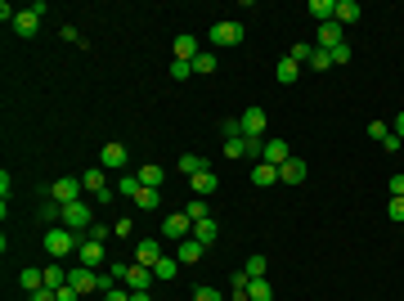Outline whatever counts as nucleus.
Wrapping results in <instances>:
<instances>
[{
    "mask_svg": "<svg viewBox=\"0 0 404 301\" xmlns=\"http://www.w3.org/2000/svg\"><path fill=\"white\" fill-rule=\"evenodd\" d=\"M305 9H310V18H319V23H333V0H310V5H305Z\"/></svg>",
    "mask_w": 404,
    "mask_h": 301,
    "instance_id": "31",
    "label": "nucleus"
},
{
    "mask_svg": "<svg viewBox=\"0 0 404 301\" xmlns=\"http://www.w3.org/2000/svg\"><path fill=\"white\" fill-rule=\"evenodd\" d=\"M185 216H189V221H207V216H211V207H207V198H189V207H185Z\"/></svg>",
    "mask_w": 404,
    "mask_h": 301,
    "instance_id": "33",
    "label": "nucleus"
},
{
    "mask_svg": "<svg viewBox=\"0 0 404 301\" xmlns=\"http://www.w3.org/2000/svg\"><path fill=\"white\" fill-rule=\"evenodd\" d=\"M131 301H153V293H131Z\"/></svg>",
    "mask_w": 404,
    "mask_h": 301,
    "instance_id": "53",
    "label": "nucleus"
},
{
    "mask_svg": "<svg viewBox=\"0 0 404 301\" xmlns=\"http://www.w3.org/2000/svg\"><path fill=\"white\" fill-rule=\"evenodd\" d=\"M140 189H144V184H140V175H135V171H121V175H117V198H121V194H126V198H135Z\"/></svg>",
    "mask_w": 404,
    "mask_h": 301,
    "instance_id": "26",
    "label": "nucleus"
},
{
    "mask_svg": "<svg viewBox=\"0 0 404 301\" xmlns=\"http://www.w3.org/2000/svg\"><path fill=\"white\" fill-rule=\"evenodd\" d=\"M287 157H292L287 139H265V144H261V162H269V166H283Z\"/></svg>",
    "mask_w": 404,
    "mask_h": 301,
    "instance_id": "12",
    "label": "nucleus"
},
{
    "mask_svg": "<svg viewBox=\"0 0 404 301\" xmlns=\"http://www.w3.org/2000/svg\"><path fill=\"white\" fill-rule=\"evenodd\" d=\"M369 135H373V139H387L391 126H387V121H369Z\"/></svg>",
    "mask_w": 404,
    "mask_h": 301,
    "instance_id": "48",
    "label": "nucleus"
},
{
    "mask_svg": "<svg viewBox=\"0 0 404 301\" xmlns=\"http://www.w3.org/2000/svg\"><path fill=\"white\" fill-rule=\"evenodd\" d=\"M81 189H85V194H94V198H99V194L108 189V171H103L99 162H94V166H85V171H81Z\"/></svg>",
    "mask_w": 404,
    "mask_h": 301,
    "instance_id": "11",
    "label": "nucleus"
},
{
    "mask_svg": "<svg viewBox=\"0 0 404 301\" xmlns=\"http://www.w3.org/2000/svg\"><path fill=\"white\" fill-rule=\"evenodd\" d=\"M337 45H346V32H342V23H319V50H337Z\"/></svg>",
    "mask_w": 404,
    "mask_h": 301,
    "instance_id": "15",
    "label": "nucleus"
},
{
    "mask_svg": "<svg viewBox=\"0 0 404 301\" xmlns=\"http://www.w3.org/2000/svg\"><path fill=\"white\" fill-rule=\"evenodd\" d=\"M171 54H176V59H185V63H194L202 50H198V41H194V36L185 32V36H176V41H171Z\"/></svg>",
    "mask_w": 404,
    "mask_h": 301,
    "instance_id": "19",
    "label": "nucleus"
},
{
    "mask_svg": "<svg viewBox=\"0 0 404 301\" xmlns=\"http://www.w3.org/2000/svg\"><path fill=\"white\" fill-rule=\"evenodd\" d=\"M225 157H247V139H225Z\"/></svg>",
    "mask_w": 404,
    "mask_h": 301,
    "instance_id": "38",
    "label": "nucleus"
},
{
    "mask_svg": "<svg viewBox=\"0 0 404 301\" xmlns=\"http://www.w3.org/2000/svg\"><path fill=\"white\" fill-rule=\"evenodd\" d=\"M50 198L59 203V207H67V203H81V180H76V175H59V180L50 184Z\"/></svg>",
    "mask_w": 404,
    "mask_h": 301,
    "instance_id": "6",
    "label": "nucleus"
},
{
    "mask_svg": "<svg viewBox=\"0 0 404 301\" xmlns=\"http://www.w3.org/2000/svg\"><path fill=\"white\" fill-rule=\"evenodd\" d=\"M189 194H194V198H207V194H216V171H198V175H189Z\"/></svg>",
    "mask_w": 404,
    "mask_h": 301,
    "instance_id": "16",
    "label": "nucleus"
},
{
    "mask_svg": "<svg viewBox=\"0 0 404 301\" xmlns=\"http://www.w3.org/2000/svg\"><path fill=\"white\" fill-rule=\"evenodd\" d=\"M85 239H94V243H108V239H112V225H90V230H85Z\"/></svg>",
    "mask_w": 404,
    "mask_h": 301,
    "instance_id": "40",
    "label": "nucleus"
},
{
    "mask_svg": "<svg viewBox=\"0 0 404 301\" xmlns=\"http://www.w3.org/2000/svg\"><path fill=\"white\" fill-rule=\"evenodd\" d=\"M391 135H396V139H400V144H404V112H400V117H396V121H391Z\"/></svg>",
    "mask_w": 404,
    "mask_h": 301,
    "instance_id": "51",
    "label": "nucleus"
},
{
    "mask_svg": "<svg viewBox=\"0 0 404 301\" xmlns=\"http://www.w3.org/2000/svg\"><path fill=\"white\" fill-rule=\"evenodd\" d=\"M305 175H310V166H305L301 157H287V162L278 166V184H301Z\"/></svg>",
    "mask_w": 404,
    "mask_h": 301,
    "instance_id": "14",
    "label": "nucleus"
},
{
    "mask_svg": "<svg viewBox=\"0 0 404 301\" xmlns=\"http://www.w3.org/2000/svg\"><path fill=\"white\" fill-rule=\"evenodd\" d=\"M333 18H337V23H355V18H360V5H355V0H337V9H333Z\"/></svg>",
    "mask_w": 404,
    "mask_h": 301,
    "instance_id": "27",
    "label": "nucleus"
},
{
    "mask_svg": "<svg viewBox=\"0 0 404 301\" xmlns=\"http://www.w3.org/2000/svg\"><path fill=\"white\" fill-rule=\"evenodd\" d=\"M59 301H81V293H76V288L67 284V288H59Z\"/></svg>",
    "mask_w": 404,
    "mask_h": 301,
    "instance_id": "52",
    "label": "nucleus"
},
{
    "mask_svg": "<svg viewBox=\"0 0 404 301\" xmlns=\"http://www.w3.org/2000/svg\"><path fill=\"white\" fill-rule=\"evenodd\" d=\"M310 68H314V72H328V68H333V50H319V45H314V54H310Z\"/></svg>",
    "mask_w": 404,
    "mask_h": 301,
    "instance_id": "36",
    "label": "nucleus"
},
{
    "mask_svg": "<svg viewBox=\"0 0 404 301\" xmlns=\"http://www.w3.org/2000/svg\"><path fill=\"white\" fill-rule=\"evenodd\" d=\"M194 239L202 243V248H211V243L220 239V225H216V216H207V221H198V225H194Z\"/></svg>",
    "mask_w": 404,
    "mask_h": 301,
    "instance_id": "22",
    "label": "nucleus"
},
{
    "mask_svg": "<svg viewBox=\"0 0 404 301\" xmlns=\"http://www.w3.org/2000/svg\"><path fill=\"white\" fill-rule=\"evenodd\" d=\"M238 126H243V139H261V135H265V126H269L265 108H247L243 117H238Z\"/></svg>",
    "mask_w": 404,
    "mask_h": 301,
    "instance_id": "9",
    "label": "nucleus"
},
{
    "mask_svg": "<svg viewBox=\"0 0 404 301\" xmlns=\"http://www.w3.org/2000/svg\"><path fill=\"white\" fill-rule=\"evenodd\" d=\"M202 257H207V248H202L198 239H185V243L176 248V261H180V266H198Z\"/></svg>",
    "mask_w": 404,
    "mask_h": 301,
    "instance_id": "18",
    "label": "nucleus"
},
{
    "mask_svg": "<svg viewBox=\"0 0 404 301\" xmlns=\"http://www.w3.org/2000/svg\"><path fill=\"white\" fill-rule=\"evenodd\" d=\"M207 157H198V153H185V157H180V162H176V171L180 175H198V171H207Z\"/></svg>",
    "mask_w": 404,
    "mask_h": 301,
    "instance_id": "24",
    "label": "nucleus"
},
{
    "mask_svg": "<svg viewBox=\"0 0 404 301\" xmlns=\"http://www.w3.org/2000/svg\"><path fill=\"white\" fill-rule=\"evenodd\" d=\"M243 41H247V27L234 23V18H220V23L211 27V45H216V50H229V45H243Z\"/></svg>",
    "mask_w": 404,
    "mask_h": 301,
    "instance_id": "3",
    "label": "nucleus"
},
{
    "mask_svg": "<svg viewBox=\"0 0 404 301\" xmlns=\"http://www.w3.org/2000/svg\"><path fill=\"white\" fill-rule=\"evenodd\" d=\"M252 184H256V189H269V184H278V166L256 162V166H252Z\"/></svg>",
    "mask_w": 404,
    "mask_h": 301,
    "instance_id": "23",
    "label": "nucleus"
},
{
    "mask_svg": "<svg viewBox=\"0 0 404 301\" xmlns=\"http://www.w3.org/2000/svg\"><path fill=\"white\" fill-rule=\"evenodd\" d=\"M41 221H45V230H54V225L63 221V207L54 203V198H45V207H41Z\"/></svg>",
    "mask_w": 404,
    "mask_h": 301,
    "instance_id": "30",
    "label": "nucleus"
},
{
    "mask_svg": "<svg viewBox=\"0 0 404 301\" xmlns=\"http://www.w3.org/2000/svg\"><path fill=\"white\" fill-rule=\"evenodd\" d=\"M59 225L85 239V230L94 225V207H90V203H67V207H63V221H59Z\"/></svg>",
    "mask_w": 404,
    "mask_h": 301,
    "instance_id": "2",
    "label": "nucleus"
},
{
    "mask_svg": "<svg viewBox=\"0 0 404 301\" xmlns=\"http://www.w3.org/2000/svg\"><path fill=\"white\" fill-rule=\"evenodd\" d=\"M67 284L76 288V293H99V270H90V266H72L67 270Z\"/></svg>",
    "mask_w": 404,
    "mask_h": 301,
    "instance_id": "8",
    "label": "nucleus"
},
{
    "mask_svg": "<svg viewBox=\"0 0 404 301\" xmlns=\"http://www.w3.org/2000/svg\"><path fill=\"white\" fill-rule=\"evenodd\" d=\"M194 72H198V77H211V72H216V54H211V50H202L198 59H194Z\"/></svg>",
    "mask_w": 404,
    "mask_h": 301,
    "instance_id": "35",
    "label": "nucleus"
},
{
    "mask_svg": "<svg viewBox=\"0 0 404 301\" xmlns=\"http://www.w3.org/2000/svg\"><path fill=\"white\" fill-rule=\"evenodd\" d=\"M112 234H117V239H131V234H135V221H126V216H121V221L112 225Z\"/></svg>",
    "mask_w": 404,
    "mask_h": 301,
    "instance_id": "45",
    "label": "nucleus"
},
{
    "mask_svg": "<svg viewBox=\"0 0 404 301\" xmlns=\"http://www.w3.org/2000/svg\"><path fill=\"white\" fill-rule=\"evenodd\" d=\"M265 266H269L265 257H247V261H243V270H247L252 279H265Z\"/></svg>",
    "mask_w": 404,
    "mask_h": 301,
    "instance_id": "37",
    "label": "nucleus"
},
{
    "mask_svg": "<svg viewBox=\"0 0 404 301\" xmlns=\"http://www.w3.org/2000/svg\"><path fill=\"white\" fill-rule=\"evenodd\" d=\"M41 18H45V5H41V0H36V5L18 9V18H14V32H18V36H36V27H41Z\"/></svg>",
    "mask_w": 404,
    "mask_h": 301,
    "instance_id": "7",
    "label": "nucleus"
},
{
    "mask_svg": "<svg viewBox=\"0 0 404 301\" xmlns=\"http://www.w3.org/2000/svg\"><path fill=\"white\" fill-rule=\"evenodd\" d=\"M194 301H225V293H220V288H194Z\"/></svg>",
    "mask_w": 404,
    "mask_h": 301,
    "instance_id": "41",
    "label": "nucleus"
},
{
    "mask_svg": "<svg viewBox=\"0 0 404 301\" xmlns=\"http://www.w3.org/2000/svg\"><path fill=\"white\" fill-rule=\"evenodd\" d=\"M76 257H81V266L99 270V266H103V243H94V239H81V248H76Z\"/></svg>",
    "mask_w": 404,
    "mask_h": 301,
    "instance_id": "17",
    "label": "nucleus"
},
{
    "mask_svg": "<svg viewBox=\"0 0 404 301\" xmlns=\"http://www.w3.org/2000/svg\"><path fill=\"white\" fill-rule=\"evenodd\" d=\"M45 288H54V293L67 288V270L63 266H45Z\"/></svg>",
    "mask_w": 404,
    "mask_h": 301,
    "instance_id": "32",
    "label": "nucleus"
},
{
    "mask_svg": "<svg viewBox=\"0 0 404 301\" xmlns=\"http://www.w3.org/2000/svg\"><path fill=\"white\" fill-rule=\"evenodd\" d=\"M131 203L140 207V212H153V207H162V194H158V189H140Z\"/></svg>",
    "mask_w": 404,
    "mask_h": 301,
    "instance_id": "29",
    "label": "nucleus"
},
{
    "mask_svg": "<svg viewBox=\"0 0 404 301\" xmlns=\"http://www.w3.org/2000/svg\"><path fill=\"white\" fill-rule=\"evenodd\" d=\"M126 162H131V153H126L121 139H108V144L99 148V166H103V171H126Z\"/></svg>",
    "mask_w": 404,
    "mask_h": 301,
    "instance_id": "4",
    "label": "nucleus"
},
{
    "mask_svg": "<svg viewBox=\"0 0 404 301\" xmlns=\"http://www.w3.org/2000/svg\"><path fill=\"white\" fill-rule=\"evenodd\" d=\"M387 189H391V198H404V175H400V171L387 180Z\"/></svg>",
    "mask_w": 404,
    "mask_h": 301,
    "instance_id": "46",
    "label": "nucleus"
},
{
    "mask_svg": "<svg viewBox=\"0 0 404 301\" xmlns=\"http://www.w3.org/2000/svg\"><path fill=\"white\" fill-rule=\"evenodd\" d=\"M103 301H131V288H126V284H117L112 293H103Z\"/></svg>",
    "mask_w": 404,
    "mask_h": 301,
    "instance_id": "47",
    "label": "nucleus"
},
{
    "mask_svg": "<svg viewBox=\"0 0 404 301\" xmlns=\"http://www.w3.org/2000/svg\"><path fill=\"white\" fill-rule=\"evenodd\" d=\"M387 216H391L396 225H404V198H391V203H387Z\"/></svg>",
    "mask_w": 404,
    "mask_h": 301,
    "instance_id": "43",
    "label": "nucleus"
},
{
    "mask_svg": "<svg viewBox=\"0 0 404 301\" xmlns=\"http://www.w3.org/2000/svg\"><path fill=\"white\" fill-rule=\"evenodd\" d=\"M189 72H194V63H185V59L171 63V77H176V81H189Z\"/></svg>",
    "mask_w": 404,
    "mask_h": 301,
    "instance_id": "42",
    "label": "nucleus"
},
{
    "mask_svg": "<svg viewBox=\"0 0 404 301\" xmlns=\"http://www.w3.org/2000/svg\"><path fill=\"white\" fill-rule=\"evenodd\" d=\"M81 248V234H72V230H63V225H54V230H45V252H50L54 261H63V257H72V252Z\"/></svg>",
    "mask_w": 404,
    "mask_h": 301,
    "instance_id": "1",
    "label": "nucleus"
},
{
    "mask_svg": "<svg viewBox=\"0 0 404 301\" xmlns=\"http://www.w3.org/2000/svg\"><path fill=\"white\" fill-rule=\"evenodd\" d=\"M18 288H23V293H41V288H45V270L41 266H27L23 275H18Z\"/></svg>",
    "mask_w": 404,
    "mask_h": 301,
    "instance_id": "21",
    "label": "nucleus"
},
{
    "mask_svg": "<svg viewBox=\"0 0 404 301\" xmlns=\"http://www.w3.org/2000/svg\"><path fill=\"white\" fill-rule=\"evenodd\" d=\"M27 301H59V293H54V288H41V293H27Z\"/></svg>",
    "mask_w": 404,
    "mask_h": 301,
    "instance_id": "49",
    "label": "nucleus"
},
{
    "mask_svg": "<svg viewBox=\"0 0 404 301\" xmlns=\"http://www.w3.org/2000/svg\"><path fill=\"white\" fill-rule=\"evenodd\" d=\"M162 239H176V243L194 239V221H189L185 212H171L167 221H162Z\"/></svg>",
    "mask_w": 404,
    "mask_h": 301,
    "instance_id": "5",
    "label": "nucleus"
},
{
    "mask_svg": "<svg viewBox=\"0 0 404 301\" xmlns=\"http://www.w3.org/2000/svg\"><path fill=\"white\" fill-rule=\"evenodd\" d=\"M296 72H301V63H296V59H278V68H274L278 86H292V81H296Z\"/></svg>",
    "mask_w": 404,
    "mask_h": 301,
    "instance_id": "25",
    "label": "nucleus"
},
{
    "mask_svg": "<svg viewBox=\"0 0 404 301\" xmlns=\"http://www.w3.org/2000/svg\"><path fill=\"white\" fill-rule=\"evenodd\" d=\"M135 175H140V184H144V189H162V180H167V171H162L158 162H144Z\"/></svg>",
    "mask_w": 404,
    "mask_h": 301,
    "instance_id": "20",
    "label": "nucleus"
},
{
    "mask_svg": "<svg viewBox=\"0 0 404 301\" xmlns=\"http://www.w3.org/2000/svg\"><path fill=\"white\" fill-rule=\"evenodd\" d=\"M153 279H158V275H153V266H131L126 270V288H131V293H149Z\"/></svg>",
    "mask_w": 404,
    "mask_h": 301,
    "instance_id": "13",
    "label": "nucleus"
},
{
    "mask_svg": "<svg viewBox=\"0 0 404 301\" xmlns=\"http://www.w3.org/2000/svg\"><path fill=\"white\" fill-rule=\"evenodd\" d=\"M310 54H314V45H301V41H296L292 50H287V59H296V63H310Z\"/></svg>",
    "mask_w": 404,
    "mask_h": 301,
    "instance_id": "39",
    "label": "nucleus"
},
{
    "mask_svg": "<svg viewBox=\"0 0 404 301\" xmlns=\"http://www.w3.org/2000/svg\"><path fill=\"white\" fill-rule=\"evenodd\" d=\"M162 257H167V252H162V239H140L135 243V266H158Z\"/></svg>",
    "mask_w": 404,
    "mask_h": 301,
    "instance_id": "10",
    "label": "nucleus"
},
{
    "mask_svg": "<svg viewBox=\"0 0 404 301\" xmlns=\"http://www.w3.org/2000/svg\"><path fill=\"white\" fill-rule=\"evenodd\" d=\"M153 275H158V279H162V284H171V279H176V275H180V261H176V257H162V261H158V266H153Z\"/></svg>",
    "mask_w": 404,
    "mask_h": 301,
    "instance_id": "28",
    "label": "nucleus"
},
{
    "mask_svg": "<svg viewBox=\"0 0 404 301\" xmlns=\"http://www.w3.org/2000/svg\"><path fill=\"white\" fill-rule=\"evenodd\" d=\"M220 135H225V139H238V135H243V126H238V121H220Z\"/></svg>",
    "mask_w": 404,
    "mask_h": 301,
    "instance_id": "44",
    "label": "nucleus"
},
{
    "mask_svg": "<svg viewBox=\"0 0 404 301\" xmlns=\"http://www.w3.org/2000/svg\"><path fill=\"white\" fill-rule=\"evenodd\" d=\"M247 297H252V301H274V288H269V279H252Z\"/></svg>",
    "mask_w": 404,
    "mask_h": 301,
    "instance_id": "34",
    "label": "nucleus"
},
{
    "mask_svg": "<svg viewBox=\"0 0 404 301\" xmlns=\"http://www.w3.org/2000/svg\"><path fill=\"white\" fill-rule=\"evenodd\" d=\"M333 63H351V45H337V50H333Z\"/></svg>",
    "mask_w": 404,
    "mask_h": 301,
    "instance_id": "50",
    "label": "nucleus"
}]
</instances>
